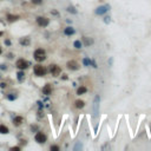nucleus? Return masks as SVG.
<instances>
[{
  "label": "nucleus",
  "instance_id": "obj_1",
  "mask_svg": "<svg viewBox=\"0 0 151 151\" xmlns=\"http://www.w3.org/2000/svg\"><path fill=\"white\" fill-rule=\"evenodd\" d=\"M33 73L37 77H45L48 73V69L47 66H44L41 63H38L33 66Z\"/></svg>",
  "mask_w": 151,
  "mask_h": 151
},
{
  "label": "nucleus",
  "instance_id": "obj_2",
  "mask_svg": "<svg viewBox=\"0 0 151 151\" xmlns=\"http://www.w3.org/2000/svg\"><path fill=\"white\" fill-rule=\"evenodd\" d=\"M33 58H34V60L37 63H44L46 60V51H45L43 47H38L34 50V52H33Z\"/></svg>",
  "mask_w": 151,
  "mask_h": 151
},
{
  "label": "nucleus",
  "instance_id": "obj_3",
  "mask_svg": "<svg viewBox=\"0 0 151 151\" xmlns=\"http://www.w3.org/2000/svg\"><path fill=\"white\" fill-rule=\"evenodd\" d=\"M47 69H48V72L51 73V76L54 77V78H57V77H59L62 74V67L59 65H57V64H50L47 66Z\"/></svg>",
  "mask_w": 151,
  "mask_h": 151
},
{
  "label": "nucleus",
  "instance_id": "obj_4",
  "mask_svg": "<svg viewBox=\"0 0 151 151\" xmlns=\"http://www.w3.org/2000/svg\"><path fill=\"white\" fill-rule=\"evenodd\" d=\"M34 141L38 144H45L47 142V135L41 130H38L37 132H34Z\"/></svg>",
  "mask_w": 151,
  "mask_h": 151
},
{
  "label": "nucleus",
  "instance_id": "obj_5",
  "mask_svg": "<svg viewBox=\"0 0 151 151\" xmlns=\"http://www.w3.org/2000/svg\"><path fill=\"white\" fill-rule=\"evenodd\" d=\"M36 23L39 27L45 28V27H47L50 25V19L47 18V17H45V16H38L36 18Z\"/></svg>",
  "mask_w": 151,
  "mask_h": 151
},
{
  "label": "nucleus",
  "instance_id": "obj_6",
  "mask_svg": "<svg viewBox=\"0 0 151 151\" xmlns=\"http://www.w3.org/2000/svg\"><path fill=\"white\" fill-rule=\"evenodd\" d=\"M110 9H111V6H110L109 4H104V5H99L98 7H96L95 13H96L97 16H105Z\"/></svg>",
  "mask_w": 151,
  "mask_h": 151
},
{
  "label": "nucleus",
  "instance_id": "obj_7",
  "mask_svg": "<svg viewBox=\"0 0 151 151\" xmlns=\"http://www.w3.org/2000/svg\"><path fill=\"white\" fill-rule=\"evenodd\" d=\"M14 66L18 69V70H27L28 67H30V63L27 62L26 59H24V58H19L16 60V64H14Z\"/></svg>",
  "mask_w": 151,
  "mask_h": 151
},
{
  "label": "nucleus",
  "instance_id": "obj_8",
  "mask_svg": "<svg viewBox=\"0 0 151 151\" xmlns=\"http://www.w3.org/2000/svg\"><path fill=\"white\" fill-rule=\"evenodd\" d=\"M66 67H67V70H70V71H78L80 69V64L77 62V60L71 59V60H67Z\"/></svg>",
  "mask_w": 151,
  "mask_h": 151
},
{
  "label": "nucleus",
  "instance_id": "obj_9",
  "mask_svg": "<svg viewBox=\"0 0 151 151\" xmlns=\"http://www.w3.org/2000/svg\"><path fill=\"white\" fill-rule=\"evenodd\" d=\"M99 104H100V97L96 96L95 99H93V104H92V107H93V118H97L98 116H99Z\"/></svg>",
  "mask_w": 151,
  "mask_h": 151
},
{
  "label": "nucleus",
  "instance_id": "obj_10",
  "mask_svg": "<svg viewBox=\"0 0 151 151\" xmlns=\"http://www.w3.org/2000/svg\"><path fill=\"white\" fill-rule=\"evenodd\" d=\"M41 92H43V95H44V96L50 97V96L52 95V92H53V86H52V84H51V83L45 84L44 86L41 87Z\"/></svg>",
  "mask_w": 151,
  "mask_h": 151
},
{
  "label": "nucleus",
  "instance_id": "obj_11",
  "mask_svg": "<svg viewBox=\"0 0 151 151\" xmlns=\"http://www.w3.org/2000/svg\"><path fill=\"white\" fill-rule=\"evenodd\" d=\"M24 122H25V119H24L23 116H14V118L12 119V124H13L14 127L21 126V125L24 124Z\"/></svg>",
  "mask_w": 151,
  "mask_h": 151
},
{
  "label": "nucleus",
  "instance_id": "obj_12",
  "mask_svg": "<svg viewBox=\"0 0 151 151\" xmlns=\"http://www.w3.org/2000/svg\"><path fill=\"white\" fill-rule=\"evenodd\" d=\"M81 43H83V45L84 46H86V47H89V46H91V45H93V43H95V40L91 38V37H83L81 38Z\"/></svg>",
  "mask_w": 151,
  "mask_h": 151
},
{
  "label": "nucleus",
  "instance_id": "obj_13",
  "mask_svg": "<svg viewBox=\"0 0 151 151\" xmlns=\"http://www.w3.org/2000/svg\"><path fill=\"white\" fill-rule=\"evenodd\" d=\"M19 44L21 45V46H24V47L30 46V45H31V39H30V37H21V38H19Z\"/></svg>",
  "mask_w": 151,
  "mask_h": 151
},
{
  "label": "nucleus",
  "instance_id": "obj_14",
  "mask_svg": "<svg viewBox=\"0 0 151 151\" xmlns=\"http://www.w3.org/2000/svg\"><path fill=\"white\" fill-rule=\"evenodd\" d=\"M74 33H76V30H74L72 26H70V25L64 28V34L66 37H72Z\"/></svg>",
  "mask_w": 151,
  "mask_h": 151
},
{
  "label": "nucleus",
  "instance_id": "obj_15",
  "mask_svg": "<svg viewBox=\"0 0 151 151\" xmlns=\"http://www.w3.org/2000/svg\"><path fill=\"white\" fill-rule=\"evenodd\" d=\"M87 87L85 86V85H80L77 87V91H76V95L77 96H83V95H85V93H87Z\"/></svg>",
  "mask_w": 151,
  "mask_h": 151
},
{
  "label": "nucleus",
  "instance_id": "obj_16",
  "mask_svg": "<svg viewBox=\"0 0 151 151\" xmlns=\"http://www.w3.org/2000/svg\"><path fill=\"white\" fill-rule=\"evenodd\" d=\"M25 78H26L25 71L24 70H18V72H17V80H18L19 83H23L25 80Z\"/></svg>",
  "mask_w": 151,
  "mask_h": 151
},
{
  "label": "nucleus",
  "instance_id": "obj_17",
  "mask_svg": "<svg viewBox=\"0 0 151 151\" xmlns=\"http://www.w3.org/2000/svg\"><path fill=\"white\" fill-rule=\"evenodd\" d=\"M86 105V103L83 100V99H77L76 102H74V107L76 109H78V110H83L84 107Z\"/></svg>",
  "mask_w": 151,
  "mask_h": 151
},
{
  "label": "nucleus",
  "instance_id": "obj_18",
  "mask_svg": "<svg viewBox=\"0 0 151 151\" xmlns=\"http://www.w3.org/2000/svg\"><path fill=\"white\" fill-rule=\"evenodd\" d=\"M19 19H20V17L17 16V14H11V13H8V14L6 16V20H7L8 23H16V21H18Z\"/></svg>",
  "mask_w": 151,
  "mask_h": 151
},
{
  "label": "nucleus",
  "instance_id": "obj_19",
  "mask_svg": "<svg viewBox=\"0 0 151 151\" xmlns=\"http://www.w3.org/2000/svg\"><path fill=\"white\" fill-rule=\"evenodd\" d=\"M9 129L7 125L5 124H0V135H8Z\"/></svg>",
  "mask_w": 151,
  "mask_h": 151
},
{
  "label": "nucleus",
  "instance_id": "obj_20",
  "mask_svg": "<svg viewBox=\"0 0 151 151\" xmlns=\"http://www.w3.org/2000/svg\"><path fill=\"white\" fill-rule=\"evenodd\" d=\"M5 97H6V99L9 100V102H14V100L18 98V95H17V93H13V92H9V93H7Z\"/></svg>",
  "mask_w": 151,
  "mask_h": 151
},
{
  "label": "nucleus",
  "instance_id": "obj_21",
  "mask_svg": "<svg viewBox=\"0 0 151 151\" xmlns=\"http://www.w3.org/2000/svg\"><path fill=\"white\" fill-rule=\"evenodd\" d=\"M81 64H83V66H85V67H90V66H91V58H90V57H84L83 60H81Z\"/></svg>",
  "mask_w": 151,
  "mask_h": 151
},
{
  "label": "nucleus",
  "instance_id": "obj_22",
  "mask_svg": "<svg viewBox=\"0 0 151 151\" xmlns=\"http://www.w3.org/2000/svg\"><path fill=\"white\" fill-rule=\"evenodd\" d=\"M83 46H84V45H83V43H81V40H80V39H77V40H74V41H73V47H74L76 50H80Z\"/></svg>",
  "mask_w": 151,
  "mask_h": 151
},
{
  "label": "nucleus",
  "instance_id": "obj_23",
  "mask_svg": "<svg viewBox=\"0 0 151 151\" xmlns=\"http://www.w3.org/2000/svg\"><path fill=\"white\" fill-rule=\"evenodd\" d=\"M66 11H67L69 13H71V14H78V11H77V8H76L73 5H69Z\"/></svg>",
  "mask_w": 151,
  "mask_h": 151
},
{
  "label": "nucleus",
  "instance_id": "obj_24",
  "mask_svg": "<svg viewBox=\"0 0 151 151\" xmlns=\"http://www.w3.org/2000/svg\"><path fill=\"white\" fill-rule=\"evenodd\" d=\"M50 150L51 151H60V146L57 145V144H52V145L50 146Z\"/></svg>",
  "mask_w": 151,
  "mask_h": 151
},
{
  "label": "nucleus",
  "instance_id": "obj_25",
  "mask_svg": "<svg viewBox=\"0 0 151 151\" xmlns=\"http://www.w3.org/2000/svg\"><path fill=\"white\" fill-rule=\"evenodd\" d=\"M30 130H31V132H37V131L39 130V126L37 124H32L30 126Z\"/></svg>",
  "mask_w": 151,
  "mask_h": 151
},
{
  "label": "nucleus",
  "instance_id": "obj_26",
  "mask_svg": "<svg viewBox=\"0 0 151 151\" xmlns=\"http://www.w3.org/2000/svg\"><path fill=\"white\" fill-rule=\"evenodd\" d=\"M31 2L33 5H36V6H40V5H43L44 0H31Z\"/></svg>",
  "mask_w": 151,
  "mask_h": 151
},
{
  "label": "nucleus",
  "instance_id": "obj_27",
  "mask_svg": "<svg viewBox=\"0 0 151 151\" xmlns=\"http://www.w3.org/2000/svg\"><path fill=\"white\" fill-rule=\"evenodd\" d=\"M37 117H38V119H39V120H41V119L44 118V111H43V110H38Z\"/></svg>",
  "mask_w": 151,
  "mask_h": 151
},
{
  "label": "nucleus",
  "instance_id": "obj_28",
  "mask_svg": "<svg viewBox=\"0 0 151 151\" xmlns=\"http://www.w3.org/2000/svg\"><path fill=\"white\" fill-rule=\"evenodd\" d=\"M83 149V144L80 142H77V144L74 145V148H73V150L74 151H77V150H81Z\"/></svg>",
  "mask_w": 151,
  "mask_h": 151
},
{
  "label": "nucleus",
  "instance_id": "obj_29",
  "mask_svg": "<svg viewBox=\"0 0 151 151\" xmlns=\"http://www.w3.org/2000/svg\"><path fill=\"white\" fill-rule=\"evenodd\" d=\"M37 105L39 107V110H44L45 105H44V102H43V100H38V102H37Z\"/></svg>",
  "mask_w": 151,
  "mask_h": 151
},
{
  "label": "nucleus",
  "instance_id": "obj_30",
  "mask_svg": "<svg viewBox=\"0 0 151 151\" xmlns=\"http://www.w3.org/2000/svg\"><path fill=\"white\" fill-rule=\"evenodd\" d=\"M7 86H8V84H7V81H4V80H1V81H0V89H6V87H7Z\"/></svg>",
  "mask_w": 151,
  "mask_h": 151
},
{
  "label": "nucleus",
  "instance_id": "obj_31",
  "mask_svg": "<svg viewBox=\"0 0 151 151\" xmlns=\"http://www.w3.org/2000/svg\"><path fill=\"white\" fill-rule=\"evenodd\" d=\"M21 150V146L20 145H16V146H11L9 151H20Z\"/></svg>",
  "mask_w": 151,
  "mask_h": 151
},
{
  "label": "nucleus",
  "instance_id": "obj_32",
  "mask_svg": "<svg viewBox=\"0 0 151 151\" xmlns=\"http://www.w3.org/2000/svg\"><path fill=\"white\" fill-rule=\"evenodd\" d=\"M103 21H104L105 24H110V23H111V17H110V16H105Z\"/></svg>",
  "mask_w": 151,
  "mask_h": 151
},
{
  "label": "nucleus",
  "instance_id": "obj_33",
  "mask_svg": "<svg viewBox=\"0 0 151 151\" xmlns=\"http://www.w3.org/2000/svg\"><path fill=\"white\" fill-rule=\"evenodd\" d=\"M60 79L62 80H69V76H67L66 73H63V74H60Z\"/></svg>",
  "mask_w": 151,
  "mask_h": 151
},
{
  "label": "nucleus",
  "instance_id": "obj_34",
  "mask_svg": "<svg viewBox=\"0 0 151 151\" xmlns=\"http://www.w3.org/2000/svg\"><path fill=\"white\" fill-rule=\"evenodd\" d=\"M91 66H92L93 69H97V67H98L97 63H96V60H95V59H91Z\"/></svg>",
  "mask_w": 151,
  "mask_h": 151
},
{
  "label": "nucleus",
  "instance_id": "obj_35",
  "mask_svg": "<svg viewBox=\"0 0 151 151\" xmlns=\"http://www.w3.org/2000/svg\"><path fill=\"white\" fill-rule=\"evenodd\" d=\"M0 70H1V71H6V70H7V65H6V64H1V65H0Z\"/></svg>",
  "mask_w": 151,
  "mask_h": 151
},
{
  "label": "nucleus",
  "instance_id": "obj_36",
  "mask_svg": "<svg viewBox=\"0 0 151 151\" xmlns=\"http://www.w3.org/2000/svg\"><path fill=\"white\" fill-rule=\"evenodd\" d=\"M27 139H20V141H19V144H20V146H21V145H26L27 144Z\"/></svg>",
  "mask_w": 151,
  "mask_h": 151
},
{
  "label": "nucleus",
  "instance_id": "obj_37",
  "mask_svg": "<svg viewBox=\"0 0 151 151\" xmlns=\"http://www.w3.org/2000/svg\"><path fill=\"white\" fill-rule=\"evenodd\" d=\"M4 43H5V45H6V46H11V44H12L9 39H5V40H4Z\"/></svg>",
  "mask_w": 151,
  "mask_h": 151
},
{
  "label": "nucleus",
  "instance_id": "obj_38",
  "mask_svg": "<svg viewBox=\"0 0 151 151\" xmlns=\"http://www.w3.org/2000/svg\"><path fill=\"white\" fill-rule=\"evenodd\" d=\"M51 14H53V16H59L58 11H56V9H52V11H51Z\"/></svg>",
  "mask_w": 151,
  "mask_h": 151
},
{
  "label": "nucleus",
  "instance_id": "obj_39",
  "mask_svg": "<svg viewBox=\"0 0 151 151\" xmlns=\"http://www.w3.org/2000/svg\"><path fill=\"white\" fill-rule=\"evenodd\" d=\"M13 57H14L13 53H7V58H8V59H13Z\"/></svg>",
  "mask_w": 151,
  "mask_h": 151
},
{
  "label": "nucleus",
  "instance_id": "obj_40",
  "mask_svg": "<svg viewBox=\"0 0 151 151\" xmlns=\"http://www.w3.org/2000/svg\"><path fill=\"white\" fill-rule=\"evenodd\" d=\"M112 63H113V58H110V59H109V64L112 65Z\"/></svg>",
  "mask_w": 151,
  "mask_h": 151
},
{
  "label": "nucleus",
  "instance_id": "obj_41",
  "mask_svg": "<svg viewBox=\"0 0 151 151\" xmlns=\"http://www.w3.org/2000/svg\"><path fill=\"white\" fill-rule=\"evenodd\" d=\"M66 21H67V24H72V20H70V19H67Z\"/></svg>",
  "mask_w": 151,
  "mask_h": 151
},
{
  "label": "nucleus",
  "instance_id": "obj_42",
  "mask_svg": "<svg viewBox=\"0 0 151 151\" xmlns=\"http://www.w3.org/2000/svg\"><path fill=\"white\" fill-rule=\"evenodd\" d=\"M2 36H4V32H2V31H0V38H1Z\"/></svg>",
  "mask_w": 151,
  "mask_h": 151
},
{
  "label": "nucleus",
  "instance_id": "obj_43",
  "mask_svg": "<svg viewBox=\"0 0 151 151\" xmlns=\"http://www.w3.org/2000/svg\"><path fill=\"white\" fill-rule=\"evenodd\" d=\"M1 54H2V48L0 47V56H1Z\"/></svg>",
  "mask_w": 151,
  "mask_h": 151
},
{
  "label": "nucleus",
  "instance_id": "obj_44",
  "mask_svg": "<svg viewBox=\"0 0 151 151\" xmlns=\"http://www.w3.org/2000/svg\"><path fill=\"white\" fill-rule=\"evenodd\" d=\"M0 80H1V74H0Z\"/></svg>",
  "mask_w": 151,
  "mask_h": 151
}]
</instances>
